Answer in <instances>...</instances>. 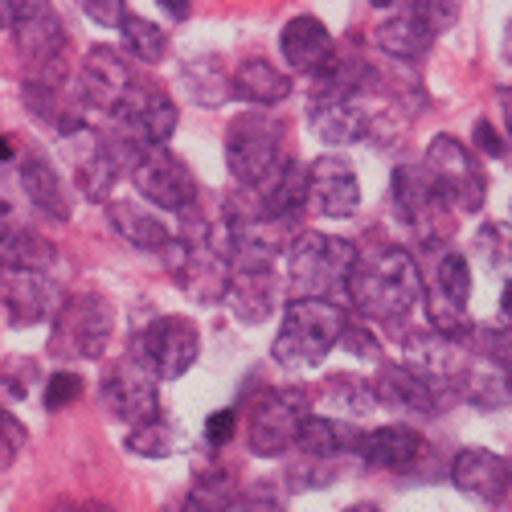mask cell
<instances>
[{"label":"cell","mask_w":512,"mask_h":512,"mask_svg":"<svg viewBox=\"0 0 512 512\" xmlns=\"http://www.w3.org/2000/svg\"><path fill=\"white\" fill-rule=\"evenodd\" d=\"M353 308L365 320H402L422 300V275L402 246H381L357 259L349 279Z\"/></svg>","instance_id":"6da1fadb"},{"label":"cell","mask_w":512,"mask_h":512,"mask_svg":"<svg viewBox=\"0 0 512 512\" xmlns=\"http://www.w3.org/2000/svg\"><path fill=\"white\" fill-rule=\"evenodd\" d=\"M349 316L332 300H291V308L283 312V324L275 332L271 357L275 365L304 373L328 361V353L340 345V332H345Z\"/></svg>","instance_id":"7a4b0ae2"},{"label":"cell","mask_w":512,"mask_h":512,"mask_svg":"<svg viewBox=\"0 0 512 512\" xmlns=\"http://www.w3.org/2000/svg\"><path fill=\"white\" fill-rule=\"evenodd\" d=\"M361 254L332 234L304 230L287 242V283L295 291V300H332L340 291H349L353 267Z\"/></svg>","instance_id":"3957f363"},{"label":"cell","mask_w":512,"mask_h":512,"mask_svg":"<svg viewBox=\"0 0 512 512\" xmlns=\"http://www.w3.org/2000/svg\"><path fill=\"white\" fill-rule=\"evenodd\" d=\"M111 332H115V308L107 295H95V291L70 295L62 312L54 316L50 353L66 361H95L107 353Z\"/></svg>","instance_id":"277c9868"},{"label":"cell","mask_w":512,"mask_h":512,"mask_svg":"<svg viewBox=\"0 0 512 512\" xmlns=\"http://www.w3.org/2000/svg\"><path fill=\"white\" fill-rule=\"evenodd\" d=\"M287 160L283 123L275 115H238L226 132V164L242 189H259L275 168Z\"/></svg>","instance_id":"5b68a950"},{"label":"cell","mask_w":512,"mask_h":512,"mask_svg":"<svg viewBox=\"0 0 512 512\" xmlns=\"http://www.w3.org/2000/svg\"><path fill=\"white\" fill-rule=\"evenodd\" d=\"M426 177L435 181L447 213H480L484 209V197H488V181L480 173V164L472 156L463 140L455 136H435L431 148H426Z\"/></svg>","instance_id":"8992f818"},{"label":"cell","mask_w":512,"mask_h":512,"mask_svg":"<svg viewBox=\"0 0 512 512\" xmlns=\"http://www.w3.org/2000/svg\"><path fill=\"white\" fill-rule=\"evenodd\" d=\"M308 410H312V398L304 386L267 390L254 402V414H250V451L263 459H279L283 451H291Z\"/></svg>","instance_id":"52a82bcc"},{"label":"cell","mask_w":512,"mask_h":512,"mask_svg":"<svg viewBox=\"0 0 512 512\" xmlns=\"http://www.w3.org/2000/svg\"><path fill=\"white\" fill-rule=\"evenodd\" d=\"M201 353V332L185 316H160L152 320L132 345V361L144 365L156 381H173L189 373V365Z\"/></svg>","instance_id":"ba28073f"},{"label":"cell","mask_w":512,"mask_h":512,"mask_svg":"<svg viewBox=\"0 0 512 512\" xmlns=\"http://www.w3.org/2000/svg\"><path fill=\"white\" fill-rule=\"evenodd\" d=\"M132 181L140 189V197H148L160 209L173 213H189L197 205V177L189 173V164L168 152V148H144L132 164Z\"/></svg>","instance_id":"9c48e42d"},{"label":"cell","mask_w":512,"mask_h":512,"mask_svg":"<svg viewBox=\"0 0 512 512\" xmlns=\"http://www.w3.org/2000/svg\"><path fill=\"white\" fill-rule=\"evenodd\" d=\"M467 304H472V267L459 250H447L426 291V324L439 336H467Z\"/></svg>","instance_id":"30bf717a"},{"label":"cell","mask_w":512,"mask_h":512,"mask_svg":"<svg viewBox=\"0 0 512 512\" xmlns=\"http://www.w3.org/2000/svg\"><path fill=\"white\" fill-rule=\"evenodd\" d=\"M390 201H394V213L402 218V226H410L418 238H435L443 218H447V205L435 189V181L426 177L422 164H402L394 168L390 177Z\"/></svg>","instance_id":"8fae6325"},{"label":"cell","mask_w":512,"mask_h":512,"mask_svg":"<svg viewBox=\"0 0 512 512\" xmlns=\"http://www.w3.org/2000/svg\"><path fill=\"white\" fill-rule=\"evenodd\" d=\"M115 115L123 123V132H132L140 144H152V148H164L177 132V103L152 78H136Z\"/></svg>","instance_id":"7c38bea8"},{"label":"cell","mask_w":512,"mask_h":512,"mask_svg":"<svg viewBox=\"0 0 512 512\" xmlns=\"http://www.w3.org/2000/svg\"><path fill=\"white\" fill-rule=\"evenodd\" d=\"M361 205V185L357 168L349 156L324 152L320 160L308 164V209L320 218H353Z\"/></svg>","instance_id":"4fadbf2b"},{"label":"cell","mask_w":512,"mask_h":512,"mask_svg":"<svg viewBox=\"0 0 512 512\" xmlns=\"http://www.w3.org/2000/svg\"><path fill=\"white\" fill-rule=\"evenodd\" d=\"M443 25L447 21L435 17V5H394V13L373 29V41H377V50H386L390 58L414 62L431 50V41Z\"/></svg>","instance_id":"5bb4252c"},{"label":"cell","mask_w":512,"mask_h":512,"mask_svg":"<svg viewBox=\"0 0 512 512\" xmlns=\"http://www.w3.org/2000/svg\"><path fill=\"white\" fill-rule=\"evenodd\" d=\"M132 82H136L132 62H127L115 46H95L87 58H82V66H78V91H82V99H87L95 111H107V115L119 111L123 95L132 91Z\"/></svg>","instance_id":"9a60e30c"},{"label":"cell","mask_w":512,"mask_h":512,"mask_svg":"<svg viewBox=\"0 0 512 512\" xmlns=\"http://www.w3.org/2000/svg\"><path fill=\"white\" fill-rule=\"evenodd\" d=\"M279 50L287 58V66L295 74H308V78H324L336 66V41L328 33V25L312 13H295L283 33H279Z\"/></svg>","instance_id":"2e32d148"},{"label":"cell","mask_w":512,"mask_h":512,"mask_svg":"<svg viewBox=\"0 0 512 512\" xmlns=\"http://www.w3.org/2000/svg\"><path fill=\"white\" fill-rule=\"evenodd\" d=\"M103 398H107V406H111V414H115V418L132 422V426H144V422L160 418L156 377H152L144 365H136L132 357H127V361L107 377Z\"/></svg>","instance_id":"e0dca14e"},{"label":"cell","mask_w":512,"mask_h":512,"mask_svg":"<svg viewBox=\"0 0 512 512\" xmlns=\"http://www.w3.org/2000/svg\"><path fill=\"white\" fill-rule=\"evenodd\" d=\"M451 484L472 496L480 504H500L512 488V463L496 451H480V447H467L455 455L451 463Z\"/></svg>","instance_id":"ac0fdd59"},{"label":"cell","mask_w":512,"mask_h":512,"mask_svg":"<svg viewBox=\"0 0 512 512\" xmlns=\"http://www.w3.org/2000/svg\"><path fill=\"white\" fill-rule=\"evenodd\" d=\"M0 300H5V312H9L13 328H33V324L54 320L62 312V304H66V295H62V287L46 271H41V275H13V279H5Z\"/></svg>","instance_id":"d6986e66"},{"label":"cell","mask_w":512,"mask_h":512,"mask_svg":"<svg viewBox=\"0 0 512 512\" xmlns=\"http://www.w3.org/2000/svg\"><path fill=\"white\" fill-rule=\"evenodd\" d=\"M226 304L242 324H263L275 316L279 308V279H275V263H259V267H234L230 287H226Z\"/></svg>","instance_id":"ffe728a7"},{"label":"cell","mask_w":512,"mask_h":512,"mask_svg":"<svg viewBox=\"0 0 512 512\" xmlns=\"http://www.w3.org/2000/svg\"><path fill=\"white\" fill-rule=\"evenodd\" d=\"M369 390H373V402L402 410V414H418V418H431L435 406H439L435 386L422 381L410 365H381L377 377L369 381Z\"/></svg>","instance_id":"44dd1931"},{"label":"cell","mask_w":512,"mask_h":512,"mask_svg":"<svg viewBox=\"0 0 512 512\" xmlns=\"http://www.w3.org/2000/svg\"><path fill=\"white\" fill-rule=\"evenodd\" d=\"M17 46L46 70H58V58L66 50V29L50 5H17Z\"/></svg>","instance_id":"7402d4cb"},{"label":"cell","mask_w":512,"mask_h":512,"mask_svg":"<svg viewBox=\"0 0 512 512\" xmlns=\"http://www.w3.org/2000/svg\"><path fill=\"white\" fill-rule=\"evenodd\" d=\"M70 148H74L70 152L74 156V185L82 189V197H87V201H107L111 189H115L119 168L107 156L103 136H95L91 127H82V132L70 136Z\"/></svg>","instance_id":"603a6c76"},{"label":"cell","mask_w":512,"mask_h":512,"mask_svg":"<svg viewBox=\"0 0 512 512\" xmlns=\"http://www.w3.org/2000/svg\"><path fill=\"white\" fill-rule=\"evenodd\" d=\"M254 197H259V205H263V213H267V222H291L295 213H300L304 205H308V168L300 164V160H283L275 173L254 189Z\"/></svg>","instance_id":"cb8c5ba5"},{"label":"cell","mask_w":512,"mask_h":512,"mask_svg":"<svg viewBox=\"0 0 512 512\" xmlns=\"http://www.w3.org/2000/svg\"><path fill=\"white\" fill-rule=\"evenodd\" d=\"M357 455L369 467H390V472H402V467H410L422 455V435L414 431V426L390 422V426H377V431L361 435Z\"/></svg>","instance_id":"d4e9b609"},{"label":"cell","mask_w":512,"mask_h":512,"mask_svg":"<svg viewBox=\"0 0 512 512\" xmlns=\"http://www.w3.org/2000/svg\"><path fill=\"white\" fill-rule=\"evenodd\" d=\"M230 95L250 107H275L291 95V78L279 66H271L267 58H246L230 74Z\"/></svg>","instance_id":"484cf974"},{"label":"cell","mask_w":512,"mask_h":512,"mask_svg":"<svg viewBox=\"0 0 512 512\" xmlns=\"http://www.w3.org/2000/svg\"><path fill=\"white\" fill-rule=\"evenodd\" d=\"M21 185L29 193V201L41 209V213H50V218L66 222L70 218V193H66V181L62 173L46 160V156H29L21 160Z\"/></svg>","instance_id":"4316f807"},{"label":"cell","mask_w":512,"mask_h":512,"mask_svg":"<svg viewBox=\"0 0 512 512\" xmlns=\"http://www.w3.org/2000/svg\"><path fill=\"white\" fill-rule=\"evenodd\" d=\"M111 226L132 242V246H140V250H156V254H164V246L173 242L177 234L164 226V218H156L152 209H144V205H136V201H111Z\"/></svg>","instance_id":"83f0119b"},{"label":"cell","mask_w":512,"mask_h":512,"mask_svg":"<svg viewBox=\"0 0 512 512\" xmlns=\"http://www.w3.org/2000/svg\"><path fill=\"white\" fill-rule=\"evenodd\" d=\"M357 443H361V435H353L345 422L324 418V414H308L304 426H300V435H295V447H300L308 459H316V463H328L336 455H345Z\"/></svg>","instance_id":"f1b7e54d"},{"label":"cell","mask_w":512,"mask_h":512,"mask_svg":"<svg viewBox=\"0 0 512 512\" xmlns=\"http://www.w3.org/2000/svg\"><path fill=\"white\" fill-rule=\"evenodd\" d=\"M54 263V246L33 230H5L0 234V271L9 275H41Z\"/></svg>","instance_id":"f546056e"},{"label":"cell","mask_w":512,"mask_h":512,"mask_svg":"<svg viewBox=\"0 0 512 512\" xmlns=\"http://www.w3.org/2000/svg\"><path fill=\"white\" fill-rule=\"evenodd\" d=\"M312 132L320 136V144L340 148L353 144L369 132V115L361 103H328V107H312Z\"/></svg>","instance_id":"4dcf8cb0"},{"label":"cell","mask_w":512,"mask_h":512,"mask_svg":"<svg viewBox=\"0 0 512 512\" xmlns=\"http://www.w3.org/2000/svg\"><path fill=\"white\" fill-rule=\"evenodd\" d=\"M119 33H123V50L132 54L136 62H160L164 58V50H168V37H164V29L156 25V21H148V17H140V13H132L127 9V17H123V25H119Z\"/></svg>","instance_id":"1f68e13d"},{"label":"cell","mask_w":512,"mask_h":512,"mask_svg":"<svg viewBox=\"0 0 512 512\" xmlns=\"http://www.w3.org/2000/svg\"><path fill=\"white\" fill-rule=\"evenodd\" d=\"M181 82H185V91L193 95V103H201V107H218V103L230 99V74L218 62H213V58L189 62L185 74H181Z\"/></svg>","instance_id":"d6a6232c"},{"label":"cell","mask_w":512,"mask_h":512,"mask_svg":"<svg viewBox=\"0 0 512 512\" xmlns=\"http://www.w3.org/2000/svg\"><path fill=\"white\" fill-rule=\"evenodd\" d=\"M127 451L144 455V459H164V455L177 451V431L164 418H152V422L132 426V431H127Z\"/></svg>","instance_id":"836d02e7"},{"label":"cell","mask_w":512,"mask_h":512,"mask_svg":"<svg viewBox=\"0 0 512 512\" xmlns=\"http://www.w3.org/2000/svg\"><path fill=\"white\" fill-rule=\"evenodd\" d=\"M476 259L488 267V271H508L512 263V242H508V230L504 226H484L476 234Z\"/></svg>","instance_id":"e575fe53"},{"label":"cell","mask_w":512,"mask_h":512,"mask_svg":"<svg viewBox=\"0 0 512 512\" xmlns=\"http://www.w3.org/2000/svg\"><path fill=\"white\" fill-rule=\"evenodd\" d=\"M332 398L340 402V410H345L349 418H361V414H369V406H373V390L361 386V381H353L349 373H340V377L332 381Z\"/></svg>","instance_id":"d590c367"},{"label":"cell","mask_w":512,"mask_h":512,"mask_svg":"<svg viewBox=\"0 0 512 512\" xmlns=\"http://www.w3.org/2000/svg\"><path fill=\"white\" fill-rule=\"evenodd\" d=\"M82 398V377L78 373H54L50 377V386H46V410H66L70 402Z\"/></svg>","instance_id":"8d00e7d4"},{"label":"cell","mask_w":512,"mask_h":512,"mask_svg":"<svg viewBox=\"0 0 512 512\" xmlns=\"http://www.w3.org/2000/svg\"><path fill=\"white\" fill-rule=\"evenodd\" d=\"M340 345H345L353 357H361V361H377L381 357L377 340H373V332L365 324H345V332H340Z\"/></svg>","instance_id":"74e56055"},{"label":"cell","mask_w":512,"mask_h":512,"mask_svg":"<svg viewBox=\"0 0 512 512\" xmlns=\"http://www.w3.org/2000/svg\"><path fill=\"white\" fill-rule=\"evenodd\" d=\"M82 13H87L95 25H103V29H119L123 17H127V5H119V0H87Z\"/></svg>","instance_id":"f35d334b"},{"label":"cell","mask_w":512,"mask_h":512,"mask_svg":"<svg viewBox=\"0 0 512 512\" xmlns=\"http://www.w3.org/2000/svg\"><path fill=\"white\" fill-rule=\"evenodd\" d=\"M234 426H238L234 410H213V414L205 418V443H213V447H222V443H230V435H234Z\"/></svg>","instance_id":"ab89813d"},{"label":"cell","mask_w":512,"mask_h":512,"mask_svg":"<svg viewBox=\"0 0 512 512\" xmlns=\"http://www.w3.org/2000/svg\"><path fill=\"white\" fill-rule=\"evenodd\" d=\"M21 439H25V431H21V426H17V422H13L5 410H0V467H5V463L17 455Z\"/></svg>","instance_id":"60d3db41"},{"label":"cell","mask_w":512,"mask_h":512,"mask_svg":"<svg viewBox=\"0 0 512 512\" xmlns=\"http://www.w3.org/2000/svg\"><path fill=\"white\" fill-rule=\"evenodd\" d=\"M476 144H480V152H488V156H496V160L508 152V148H504V140H500V132H496V127H492L488 119H480V123H476Z\"/></svg>","instance_id":"b9f144b4"},{"label":"cell","mask_w":512,"mask_h":512,"mask_svg":"<svg viewBox=\"0 0 512 512\" xmlns=\"http://www.w3.org/2000/svg\"><path fill=\"white\" fill-rule=\"evenodd\" d=\"M496 103H500V115H504V132L512 140V87H500L496 91Z\"/></svg>","instance_id":"7bdbcfd3"},{"label":"cell","mask_w":512,"mask_h":512,"mask_svg":"<svg viewBox=\"0 0 512 512\" xmlns=\"http://www.w3.org/2000/svg\"><path fill=\"white\" fill-rule=\"evenodd\" d=\"M222 512H275V504H259V500H230Z\"/></svg>","instance_id":"ee69618b"},{"label":"cell","mask_w":512,"mask_h":512,"mask_svg":"<svg viewBox=\"0 0 512 512\" xmlns=\"http://www.w3.org/2000/svg\"><path fill=\"white\" fill-rule=\"evenodd\" d=\"M160 9H164V13H173V17H177V21H185V17H189V13H193V9H189V5H185V0H160Z\"/></svg>","instance_id":"f6af8a7d"},{"label":"cell","mask_w":512,"mask_h":512,"mask_svg":"<svg viewBox=\"0 0 512 512\" xmlns=\"http://www.w3.org/2000/svg\"><path fill=\"white\" fill-rule=\"evenodd\" d=\"M13 25H17V5L0 0V29H13Z\"/></svg>","instance_id":"bcb514c9"},{"label":"cell","mask_w":512,"mask_h":512,"mask_svg":"<svg viewBox=\"0 0 512 512\" xmlns=\"http://www.w3.org/2000/svg\"><path fill=\"white\" fill-rule=\"evenodd\" d=\"M500 312L512 320V275H508V283H504V295H500Z\"/></svg>","instance_id":"7dc6e473"},{"label":"cell","mask_w":512,"mask_h":512,"mask_svg":"<svg viewBox=\"0 0 512 512\" xmlns=\"http://www.w3.org/2000/svg\"><path fill=\"white\" fill-rule=\"evenodd\" d=\"M500 50H504V62L512 66V17H508V25H504V41H500Z\"/></svg>","instance_id":"c3c4849f"},{"label":"cell","mask_w":512,"mask_h":512,"mask_svg":"<svg viewBox=\"0 0 512 512\" xmlns=\"http://www.w3.org/2000/svg\"><path fill=\"white\" fill-rule=\"evenodd\" d=\"M17 148H13V136H0V160H13Z\"/></svg>","instance_id":"681fc988"},{"label":"cell","mask_w":512,"mask_h":512,"mask_svg":"<svg viewBox=\"0 0 512 512\" xmlns=\"http://www.w3.org/2000/svg\"><path fill=\"white\" fill-rule=\"evenodd\" d=\"M5 222H9V201H5V193H0V234H5Z\"/></svg>","instance_id":"f907efd6"},{"label":"cell","mask_w":512,"mask_h":512,"mask_svg":"<svg viewBox=\"0 0 512 512\" xmlns=\"http://www.w3.org/2000/svg\"><path fill=\"white\" fill-rule=\"evenodd\" d=\"M345 512H381V508H377V504H349Z\"/></svg>","instance_id":"816d5d0a"},{"label":"cell","mask_w":512,"mask_h":512,"mask_svg":"<svg viewBox=\"0 0 512 512\" xmlns=\"http://www.w3.org/2000/svg\"><path fill=\"white\" fill-rule=\"evenodd\" d=\"M50 512H87V508H78V504H54Z\"/></svg>","instance_id":"f5cc1de1"},{"label":"cell","mask_w":512,"mask_h":512,"mask_svg":"<svg viewBox=\"0 0 512 512\" xmlns=\"http://www.w3.org/2000/svg\"><path fill=\"white\" fill-rule=\"evenodd\" d=\"M504 386H508V402H512V369H508V381H504Z\"/></svg>","instance_id":"db71d44e"},{"label":"cell","mask_w":512,"mask_h":512,"mask_svg":"<svg viewBox=\"0 0 512 512\" xmlns=\"http://www.w3.org/2000/svg\"><path fill=\"white\" fill-rule=\"evenodd\" d=\"M0 291H5V283H0Z\"/></svg>","instance_id":"11a10c76"}]
</instances>
